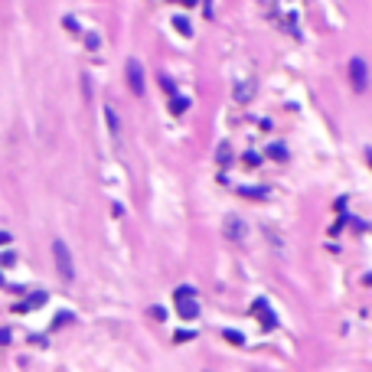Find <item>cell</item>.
Masks as SVG:
<instances>
[{"label":"cell","mask_w":372,"mask_h":372,"mask_svg":"<svg viewBox=\"0 0 372 372\" xmlns=\"http://www.w3.org/2000/svg\"><path fill=\"white\" fill-rule=\"evenodd\" d=\"M160 88H163V92H167V95H170V98H173V95H177V88H173V82H170V78H167V75H163V72H160Z\"/></svg>","instance_id":"cell-13"},{"label":"cell","mask_w":372,"mask_h":372,"mask_svg":"<svg viewBox=\"0 0 372 372\" xmlns=\"http://www.w3.org/2000/svg\"><path fill=\"white\" fill-rule=\"evenodd\" d=\"M43 304H46V294H43V291H39V294L26 297V301H23V304H16V310H20V313H23V310H33V307H43Z\"/></svg>","instance_id":"cell-7"},{"label":"cell","mask_w":372,"mask_h":372,"mask_svg":"<svg viewBox=\"0 0 372 372\" xmlns=\"http://www.w3.org/2000/svg\"><path fill=\"white\" fill-rule=\"evenodd\" d=\"M150 317H157V320H167V310H163V307H150Z\"/></svg>","instance_id":"cell-19"},{"label":"cell","mask_w":372,"mask_h":372,"mask_svg":"<svg viewBox=\"0 0 372 372\" xmlns=\"http://www.w3.org/2000/svg\"><path fill=\"white\" fill-rule=\"evenodd\" d=\"M10 242H13V239H10V232H0V248H3V245H10Z\"/></svg>","instance_id":"cell-21"},{"label":"cell","mask_w":372,"mask_h":372,"mask_svg":"<svg viewBox=\"0 0 372 372\" xmlns=\"http://www.w3.org/2000/svg\"><path fill=\"white\" fill-rule=\"evenodd\" d=\"M239 193H245V196H251V199H264V189H258V186H251V189H239Z\"/></svg>","instance_id":"cell-15"},{"label":"cell","mask_w":372,"mask_h":372,"mask_svg":"<svg viewBox=\"0 0 372 372\" xmlns=\"http://www.w3.org/2000/svg\"><path fill=\"white\" fill-rule=\"evenodd\" d=\"M268 154H271L274 160H284V157H287V150L281 147V144H271V147H268Z\"/></svg>","instance_id":"cell-14"},{"label":"cell","mask_w":372,"mask_h":372,"mask_svg":"<svg viewBox=\"0 0 372 372\" xmlns=\"http://www.w3.org/2000/svg\"><path fill=\"white\" fill-rule=\"evenodd\" d=\"M245 167H258V154H245Z\"/></svg>","instance_id":"cell-20"},{"label":"cell","mask_w":372,"mask_h":372,"mask_svg":"<svg viewBox=\"0 0 372 372\" xmlns=\"http://www.w3.org/2000/svg\"><path fill=\"white\" fill-rule=\"evenodd\" d=\"M219 163L229 167V144H219Z\"/></svg>","instance_id":"cell-16"},{"label":"cell","mask_w":372,"mask_h":372,"mask_svg":"<svg viewBox=\"0 0 372 372\" xmlns=\"http://www.w3.org/2000/svg\"><path fill=\"white\" fill-rule=\"evenodd\" d=\"M105 121H108V127H111V134H118V115H115V108H105Z\"/></svg>","instance_id":"cell-12"},{"label":"cell","mask_w":372,"mask_h":372,"mask_svg":"<svg viewBox=\"0 0 372 372\" xmlns=\"http://www.w3.org/2000/svg\"><path fill=\"white\" fill-rule=\"evenodd\" d=\"M183 3H189V7H193V3H196V0H183Z\"/></svg>","instance_id":"cell-23"},{"label":"cell","mask_w":372,"mask_h":372,"mask_svg":"<svg viewBox=\"0 0 372 372\" xmlns=\"http://www.w3.org/2000/svg\"><path fill=\"white\" fill-rule=\"evenodd\" d=\"M242 235H245V222H242L239 216H229L225 219V239L229 242H242Z\"/></svg>","instance_id":"cell-5"},{"label":"cell","mask_w":372,"mask_h":372,"mask_svg":"<svg viewBox=\"0 0 372 372\" xmlns=\"http://www.w3.org/2000/svg\"><path fill=\"white\" fill-rule=\"evenodd\" d=\"M222 336L232 343V346H245V336H242L239 330H222Z\"/></svg>","instance_id":"cell-11"},{"label":"cell","mask_w":372,"mask_h":372,"mask_svg":"<svg viewBox=\"0 0 372 372\" xmlns=\"http://www.w3.org/2000/svg\"><path fill=\"white\" fill-rule=\"evenodd\" d=\"M251 310H255L258 317H261V326H268V330L278 323V320H274V313L268 310V304H264V301H255V304H251Z\"/></svg>","instance_id":"cell-6"},{"label":"cell","mask_w":372,"mask_h":372,"mask_svg":"<svg viewBox=\"0 0 372 372\" xmlns=\"http://www.w3.org/2000/svg\"><path fill=\"white\" fill-rule=\"evenodd\" d=\"M127 88H131L134 95H144V69H140L137 59H127Z\"/></svg>","instance_id":"cell-3"},{"label":"cell","mask_w":372,"mask_h":372,"mask_svg":"<svg viewBox=\"0 0 372 372\" xmlns=\"http://www.w3.org/2000/svg\"><path fill=\"white\" fill-rule=\"evenodd\" d=\"M173 26H177V33H183V36H189V33H193V26H189V20H186V16H173Z\"/></svg>","instance_id":"cell-10"},{"label":"cell","mask_w":372,"mask_h":372,"mask_svg":"<svg viewBox=\"0 0 372 372\" xmlns=\"http://www.w3.org/2000/svg\"><path fill=\"white\" fill-rule=\"evenodd\" d=\"M349 75H353V88L363 92V88H366V62L363 59H353V62H349Z\"/></svg>","instance_id":"cell-4"},{"label":"cell","mask_w":372,"mask_h":372,"mask_svg":"<svg viewBox=\"0 0 372 372\" xmlns=\"http://www.w3.org/2000/svg\"><path fill=\"white\" fill-rule=\"evenodd\" d=\"M85 46H88V49H98V46H101V43H98V36H95V33H88V36H85Z\"/></svg>","instance_id":"cell-18"},{"label":"cell","mask_w":372,"mask_h":372,"mask_svg":"<svg viewBox=\"0 0 372 372\" xmlns=\"http://www.w3.org/2000/svg\"><path fill=\"white\" fill-rule=\"evenodd\" d=\"M53 258H56V268H59V274L65 281H72L75 278V264H72V251H69V245L62 239H56L53 242Z\"/></svg>","instance_id":"cell-2"},{"label":"cell","mask_w":372,"mask_h":372,"mask_svg":"<svg viewBox=\"0 0 372 372\" xmlns=\"http://www.w3.org/2000/svg\"><path fill=\"white\" fill-rule=\"evenodd\" d=\"M173 301H177V310H180V317L183 320H196L199 317V304H196V291L193 287H177L173 291Z\"/></svg>","instance_id":"cell-1"},{"label":"cell","mask_w":372,"mask_h":372,"mask_svg":"<svg viewBox=\"0 0 372 372\" xmlns=\"http://www.w3.org/2000/svg\"><path fill=\"white\" fill-rule=\"evenodd\" d=\"M186 340H196L193 330H180V333H177V343H186Z\"/></svg>","instance_id":"cell-17"},{"label":"cell","mask_w":372,"mask_h":372,"mask_svg":"<svg viewBox=\"0 0 372 372\" xmlns=\"http://www.w3.org/2000/svg\"><path fill=\"white\" fill-rule=\"evenodd\" d=\"M186 108H189V101H186V98H180V95H173V98H170V111H173V115H183Z\"/></svg>","instance_id":"cell-8"},{"label":"cell","mask_w":372,"mask_h":372,"mask_svg":"<svg viewBox=\"0 0 372 372\" xmlns=\"http://www.w3.org/2000/svg\"><path fill=\"white\" fill-rule=\"evenodd\" d=\"M251 98V82H242V85H235V101H248Z\"/></svg>","instance_id":"cell-9"},{"label":"cell","mask_w":372,"mask_h":372,"mask_svg":"<svg viewBox=\"0 0 372 372\" xmlns=\"http://www.w3.org/2000/svg\"><path fill=\"white\" fill-rule=\"evenodd\" d=\"M0 343H10V330H7V326L0 330Z\"/></svg>","instance_id":"cell-22"}]
</instances>
